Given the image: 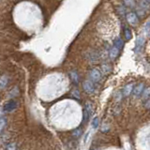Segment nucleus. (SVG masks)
Wrapping results in <instances>:
<instances>
[{
  "label": "nucleus",
  "instance_id": "obj_17",
  "mask_svg": "<svg viewBox=\"0 0 150 150\" xmlns=\"http://www.w3.org/2000/svg\"><path fill=\"white\" fill-rule=\"evenodd\" d=\"M148 97H150V87H147L146 89H144V91H143V98H147Z\"/></svg>",
  "mask_w": 150,
  "mask_h": 150
},
{
  "label": "nucleus",
  "instance_id": "obj_20",
  "mask_svg": "<svg viewBox=\"0 0 150 150\" xmlns=\"http://www.w3.org/2000/svg\"><path fill=\"white\" fill-rule=\"evenodd\" d=\"M149 2H146L145 0H142V2H141V6H142V8H143V9L144 8H147L148 7H149V4H148Z\"/></svg>",
  "mask_w": 150,
  "mask_h": 150
},
{
  "label": "nucleus",
  "instance_id": "obj_12",
  "mask_svg": "<svg viewBox=\"0 0 150 150\" xmlns=\"http://www.w3.org/2000/svg\"><path fill=\"white\" fill-rule=\"evenodd\" d=\"M124 35H125V38H126L127 40H131V38H132V33H131V30L128 27H126L124 29Z\"/></svg>",
  "mask_w": 150,
  "mask_h": 150
},
{
  "label": "nucleus",
  "instance_id": "obj_1",
  "mask_svg": "<svg viewBox=\"0 0 150 150\" xmlns=\"http://www.w3.org/2000/svg\"><path fill=\"white\" fill-rule=\"evenodd\" d=\"M126 18H127V21H128V23L131 26H136L138 25L139 19H138L137 14H136L135 12H129L126 15Z\"/></svg>",
  "mask_w": 150,
  "mask_h": 150
},
{
  "label": "nucleus",
  "instance_id": "obj_24",
  "mask_svg": "<svg viewBox=\"0 0 150 150\" xmlns=\"http://www.w3.org/2000/svg\"><path fill=\"white\" fill-rule=\"evenodd\" d=\"M147 1H148V2H150V0H147Z\"/></svg>",
  "mask_w": 150,
  "mask_h": 150
},
{
  "label": "nucleus",
  "instance_id": "obj_15",
  "mask_svg": "<svg viewBox=\"0 0 150 150\" xmlns=\"http://www.w3.org/2000/svg\"><path fill=\"white\" fill-rule=\"evenodd\" d=\"M124 4L129 8H134L135 7V0H123Z\"/></svg>",
  "mask_w": 150,
  "mask_h": 150
},
{
  "label": "nucleus",
  "instance_id": "obj_19",
  "mask_svg": "<svg viewBox=\"0 0 150 150\" xmlns=\"http://www.w3.org/2000/svg\"><path fill=\"white\" fill-rule=\"evenodd\" d=\"M16 149V144H9L7 145L6 150H15Z\"/></svg>",
  "mask_w": 150,
  "mask_h": 150
},
{
  "label": "nucleus",
  "instance_id": "obj_4",
  "mask_svg": "<svg viewBox=\"0 0 150 150\" xmlns=\"http://www.w3.org/2000/svg\"><path fill=\"white\" fill-rule=\"evenodd\" d=\"M16 108H17V103H16V101L9 100V101H8L6 104L4 105V111L5 112H11L15 110Z\"/></svg>",
  "mask_w": 150,
  "mask_h": 150
},
{
  "label": "nucleus",
  "instance_id": "obj_22",
  "mask_svg": "<svg viewBox=\"0 0 150 150\" xmlns=\"http://www.w3.org/2000/svg\"><path fill=\"white\" fill-rule=\"evenodd\" d=\"M72 95H73L74 97H76L77 98H80V93H79L78 90H73V91H72Z\"/></svg>",
  "mask_w": 150,
  "mask_h": 150
},
{
  "label": "nucleus",
  "instance_id": "obj_21",
  "mask_svg": "<svg viewBox=\"0 0 150 150\" xmlns=\"http://www.w3.org/2000/svg\"><path fill=\"white\" fill-rule=\"evenodd\" d=\"M144 30H145V32H146V34H148V33L150 32V22H148L146 23V25H145V27H144Z\"/></svg>",
  "mask_w": 150,
  "mask_h": 150
},
{
  "label": "nucleus",
  "instance_id": "obj_23",
  "mask_svg": "<svg viewBox=\"0 0 150 150\" xmlns=\"http://www.w3.org/2000/svg\"><path fill=\"white\" fill-rule=\"evenodd\" d=\"M144 106H145V108H146V109H150V100H148L147 102H145Z\"/></svg>",
  "mask_w": 150,
  "mask_h": 150
},
{
  "label": "nucleus",
  "instance_id": "obj_5",
  "mask_svg": "<svg viewBox=\"0 0 150 150\" xmlns=\"http://www.w3.org/2000/svg\"><path fill=\"white\" fill-rule=\"evenodd\" d=\"M144 44V38L143 36H139L135 41V52H139L143 48Z\"/></svg>",
  "mask_w": 150,
  "mask_h": 150
},
{
  "label": "nucleus",
  "instance_id": "obj_8",
  "mask_svg": "<svg viewBox=\"0 0 150 150\" xmlns=\"http://www.w3.org/2000/svg\"><path fill=\"white\" fill-rule=\"evenodd\" d=\"M133 86H134V84L133 83H129V84H127V86L124 87L123 89V95L125 97L127 96H129L130 95V93L132 92L133 90Z\"/></svg>",
  "mask_w": 150,
  "mask_h": 150
},
{
  "label": "nucleus",
  "instance_id": "obj_11",
  "mask_svg": "<svg viewBox=\"0 0 150 150\" xmlns=\"http://www.w3.org/2000/svg\"><path fill=\"white\" fill-rule=\"evenodd\" d=\"M69 76H70V79H71L72 83H74L75 84H77L79 83V75L76 71H70Z\"/></svg>",
  "mask_w": 150,
  "mask_h": 150
},
{
  "label": "nucleus",
  "instance_id": "obj_18",
  "mask_svg": "<svg viewBox=\"0 0 150 150\" xmlns=\"http://www.w3.org/2000/svg\"><path fill=\"white\" fill-rule=\"evenodd\" d=\"M98 123H100V119H98V117H95L92 121V127L94 129H97L98 126Z\"/></svg>",
  "mask_w": 150,
  "mask_h": 150
},
{
  "label": "nucleus",
  "instance_id": "obj_2",
  "mask_svg": "<svg viewBox=\"0 0 150 150\" xmlns=\"http://www.w3.org/2000/svg\"><path fill=\"white\" fill-rule=\"evenodd\" d=\"M83 90L88 94H92L95 91L94 83L91 81H89V80H86V81H84L83 83Z\"/></svg>",
  "mask_w": 150,
  "mask_h": 150
},
{
  "label": "nucleus",
  "instance_id": "obj_10",
  "mask_svg": "<svg viewBox=\"0 0 150 150\" xmlns=\"http://www.w3.org/2000/svg\"><path fill=\"white\" fill-rule=\"evenodd\" d=\"M8 83V78L6 75H2L0 77V89H3L7 86V84Z\"/></svg>",
  "mask_w": 150,
  "mask_h": 150
},
{
  "label": "nucleus",
  "instance_id": "obj_14",
  "mask_svg": "<svg viewBox=\"0 0 150 150\" xmlns=\"http://www.w3.org/2000/svg\"><path fill=\"white\" fill-rule=\"evenodd\" d=\"M101 69H102V72L104 74H108L111 71V66L108 65V64H104L101 66Z\"/></svg>",
  "mask_w": 150,
  "mask_h": 150
},
{
  "label": "nucleus",
  "instance_id": "obj_3",
  "mask_svg": "<svg viewBox=\"0 0 150 150\" xmlns=\"http://www.w3.org/2000/svg\"><path fill=\"white\" fill-rule=\"evenodd\" d=\"M90 79L93 82H98L101 79V73L98 69H93L90 71Z\"/></svg>",
  "mask_w": 150,
  "mask_h": 150
},
{
  "label": "nucleus",
  "instance_id": "obj_13",
  "mask_svg": "<svg viewBox=\"0 0 150 150\" xmlns=\"http://www.w3.org/2000/svg\"><path fill=\"white\" fill-rule=\"evenodd\" d=\"M6 125H7V119L5 117H0V133L6 128Z\"/></svg>",
  "mask_w": 150,
  "mask_h": 150
},
{
  "label": "nucleus",
  "instance_id": "obj_6",
  "mask_svg": "<svg viewBox=\"0 0 150 150\" xmlns=\"http://www.w3.org/2000/svg\"><path fill=\"white\" fill-rule=\"evenodd\" d=\"M144 89V83H138L135 87H133V94H134V96H136V97L141 96V94L143 93Z\"/></svg>",
  "mask_w": 150,
  "mask_h": 150
},
{
  "label": "nucleus",
  "instance_id": "obj_16",
  "mask_svg": "<svg viewBox=\"0 0 150 150\" xmlns=\"http://www.w3.org/2000/svg\"><path fill=\"white\" fill-rule=\"evenodd\" d=\"M82 135V129H74L73 131H72V136L73 137H76V138H78V137H80V136Z\"/></svg>",
  "mask_w": 150,
  "mask_h": 150
},
{
  "label": "nucleus",
  "instance_id": "obj_9",
  "mask_svg": "<svg viewBox=\"0 0 150 150\" xmlns=\"http://www.w3.org/2000/svg\"><path fill=\"white\" fill-rule=\"evenodd\" d=\"M114 45H115V47H116L117 49L120 50V49L123 48L124 41H123V40H122L120 37H116L115 39V40H114Z\"/></svg>",
  "mask_w": 150,
  "mask_h": 150
},
{
  "label": "nucleus",
  "instance_id": "obj_7",
  "mask_svg": "<svg viewBox=\"0 0 150 150\" xmlns=\"http://www.w3.org/2000/svg\"><path fill=\"white\" fill-rule=\"evenodd\" d=\"M119 54V49H117L116 47H112L109 51V56L111 59H115Z\"/></svg>",
  "mask_w": 150,
  "mask_h": 150
}]
</instances>
